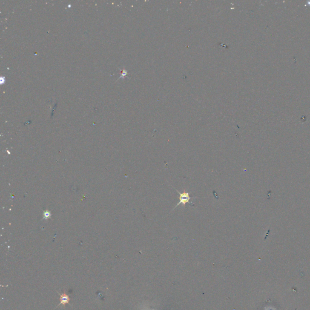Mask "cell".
<instances>
[{
	"instance_id": "cell-1",
	"label": "cell",
	"mask_w": 310,
	"mask_h": 310,
	"mask_svg": "<svg viewBox=\"0 0 310 310\" xmlns=\"http://www.w3.org/2000/svg\"><path fill=\"white\" fill-rule=\"evenodd\" d=\"M176 191L177 193L179 194V202L175 206V208H176L180 204H182L185 207V205H186V203L190 202V200L192 199V198H191L190 196V195H189L188 192H184L180 193V192H179L177 190H176Z\"/></svg>"
},
{
	"instance_id": "cell-2",
	"label": "cell",
	"mask_w": 310,
	"mask_h": 310,
	"mask_svg": "<svg viewBox=\"0 0 310 310\" xmlns=\"http://www.w3.org/2000/svg\"><path fill=\"white\" fill-rule=\"evenodd\" d=\"M69 301H70L69 296L68 295H67L66 293H64L60 296V304H59V305H65L67 304H68Z\"/></svg>"
}]
</instances>
